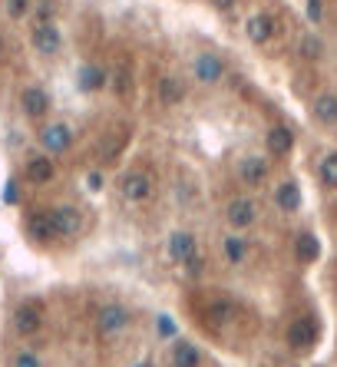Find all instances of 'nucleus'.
<instances>
[{
	"label": "nucleus",
	"instance_id": "16",
	"mask_svg": "<svg viewBox=\"0 0 337 367\" xmlns=\"http://www.w3.org/2000/svg\"><path fill=\"white\" fill-rule=\"evenodd\" d=\"M23 175H27V182H33V185H47L50 179L57 175V165H53L50 155H33V159H27V165H23Z\"/></svg>",
	"mask_w": 337,
	"mask_h": 367
},
{
	"label": "nucleus",
	"instance_id": "4",
	"mask_svg": "<svg viewBox=\"0 0 337 367\" xmlns=\"http://www.w3.org/2000/svg\"><path fill=\"white\" fill-rule=\"evenodd\" d=\"M119 195L133 205L149 202V195H153V179H149V172H143V169L123 172V179H119Z\"/></svg>",
	"mask_w": 337,
	"mask_h": 367
},
{
	"label": "nucleus",
	"instance_id": "23",
	"mask_svg": "<svg viewBox=\"0 0 337 367\" xmlns=\"http://www.w3.org/2000/svg\"><path fill=\"white\" fill-rule=\"evenodd\" d=\"M155 97L162 99L165 106H175V103H182L185 99V87L175 77H162L159 80V87H155Z\"/></svg>",
	"mask_w": 337,
	"mask_h": 367
},
{
	"label": "nucleus",
	"instance_id": "18",
	"mask_svg": "<svg viewBox=\"0 0 337 367\" xmlns=\"http://www.w3.org/2000/svg\"><path fill=\"white\" fill-rule=\"evenodd\" d=\"M265 146H268L271 155H288L291 146H294V133H291L288 126H271L268 129V139H265Z\"/></svg>",
	"mask_w": 337,
	"mask_h": 367
},
{
	"label": "nucleus",
	"instance_id": "13",
	"mask_svg": "<svg viewBox=\"0 0 337 367\" xmlns=\"http://www.w3.org/2000/svg\"><path fill=\"white\" fill-rule=\"evenodd\" d=\"M27 235L37 245L57 242V229H53V219H50V212H33V215H30V219H27Z\"/></svg>",
	"mask_w": 337,
	"mask_h": 367
},
{
	"label": "nucleus",
	"instance_id": "28",
	"mask_svg": "<svg viewBox=\"0 0 337 367\" xmlns=\"http://www.w3.org/2000/svg\"><path fill=\"white\" fill-rule=\"evenodd\" d=\"M301 53L308 60H318L321 53H324V43H321L318 37H301Z\"/></svg>",
	"mask_w": 337,
	"mask_h": 367
},
{
	"label": "nucleus",
	"instance_id": "36",
	"mask_svg": "<svg viewBox=\"0 0 337 367\" xmlns=\"http://www.w3.org/2000/svg\"><path fill=\"white\" fill-rule=\"evenodd\" d=\"M136 367H155V364H149V361H139V364H136Z\"/></svg>",
	"mask_w": 337,
	"mask_h": 367
},
{
	"label": "nucleus",
	"instance_id": "33",
	"mask_svg": "<svg viewBox=\"0 0 337 367\" xmlns=\"http://www.w3.org/2000/svg\"><path fill=\"white\" fill-rule=\"evenodd\" d=\"M182 271L189 275V278H195V275H202V255H195L192 261H185L182 265Z\"/></svg>",
	"mask_w": 337,
	"mask_h": 367
},
{
	"label": "nucleus",
	"instance_id": "34",
	"mask_svg": "<svg viewBox=\"0 0 337 367\" xmlns=\"http://www.w3.org/2000/svg\"><path fill=\"white\" fill-rule=\"evenodd\" d=\"M87 189H89V192H99V189H103V175H99V172H89V175H87Z\"/></svg>",
	"mask_w": 337,
	"mask_h": 367
},
{
	"label": "nucleus",
	"instance_id": "21",
	"mask_svg": "<svg viewBox=\"0 0 337 367\" xmlns=\"http://www.w3.org/2000/svg\"><path fill=\"white\" fill-rule=\"evenodd\" d=\"M311 113H314V119L324 126H337V97L334 93H321V97H314V103H311Z\"/></svg>",
	"mask_w": 337,
	"mask_h": 367
},
{
	"label": "nucleus",
	"instance_id": "32",
	"mask_svg": "<svg viewBox=\"0 0 337 367\" xmlns=\"http://www.w3.org/2000/svg\"><path fill=\"white\" fill-rule=\"evenodd\" d=\"M4 202H7V205H17V202H20V189H17V179H10V182L4 185Z\"/></svg>",
	"mask_w": 337,
	"mask_h": 367
},
{
	"label": "nucleus",
	"instance_id": "2",
	"mask_svg": "<svg viewBox=\"0 0 337 367\" xmlns=\"http://www.w3.org/2000/svg\"><path fill=\"white\" fill-rule=\"evenodd\" d=\"M318 338H321V328H318V318H314V314H298V318L288 324V331H284V341H288V348H294V351H311L318 344Z\"/></svg>",
	"mask_w": 337,
	"mask_h": 367
},
{
	"label": "nucleus",
	"instance_id": "15",
	"mask_svg": "<svg viewBox=\"0 0 337 367\" xmlns=\"http://www.w3.org/2000/svg\"><path fill=\"white\" fill-rule=\"evenodd\" d=\"M109 73L99 63H83V67L77 70V87L83 89V93H99V89L106 87Z\"/></svg>",
	"mask_w": 337,
	"mask_h": 367
},
{
	"label": "nucleus",
	"instance_id": "9",
	"mask_svg": "<svg viewBox=\"0 0 337 367\" xmlns=\"http://www.w3.org/2000/svg\"><path fill=\"white\" fill-rule=\"evenodd\" d=\"M50 219H53V229H57V239H77L79 229H83V215L73 205H57L50 209Z\"/></svg>",
	"mask_w": 337,
	"mask_h": 367
},
{
	"label": "nucleus",
	"instance_id": "3",
	"mask_svg": "<svg viewBox=\"0 0 337 367\" xmlns=\"http://www.w3.org/2000/svg\"><path fill=\"white\" fill-rule=\"evenodd\" d=\"M43 321H47V314H43V305H40V301H20L17 308H13V331H17L20 338L40 334V331H43Z\"/></svg>",
	"mask_w": 337,
	"mask_h": 367
},
{
	"label": "nucleus",
	"instance_id": "29",
	"mask_svg": "<svg viewBox=\"0 0 337 367\" xmlns=\"http://www.w3.org/2000/svg\"><path fill=\"white\" fill-rule=\"evenodd\" d=\"M53 4H50V0H40L37 4V23H53Z\"/></svg>",
	"mask_w": 337,
	"mask_h": 367
},
{
	"label": "nucleus",
	"instance_id": "24",
	"mask_svg": "<svg viewBox=\"0 0 337 367\" xmlns=\"http://www.w3.org/2000/svg\"><path fill=\"white\" fill-rule=\"evenodd\" d=\"M222 251L231 265H245V258H248V242H245L241 235H228L222 242Z\"/></svg>",
	"mask_w": 337,
	"mask_h": 367
},
{
	"label": "nucleus",
	"instance_id": "17",
	"mask_svg": "<svg viewBox=\"0 0 337 367\" xmlns=\"http://www.w3.org/2000/svg\"><path fill=\"white\" fill-rule=\"evenodd\" d=\"M238 179L245 185H261L268 179V163H265L261 155H245L238 163Z\"/></svg>",
	"mask_w": 337,
	"mask_h": 367
},
{
	"label": "nucleus",
	"instance_id": "14",
	"mask_svg": "<svg viewBox=\"0 0 337 367\" xmlns=\"http://www.w3.org/2000/svg\"><path fill=\"white\" fill-rule=\"evenodd\" d=\"M245 33H248L251 43H268L271 37H275V20H271V13H251L248 20H245Z\"/></svg>",
	"mask_w": 337,
	"mask_h": 367
},
{
	"label": "nucleus",
	"instance_id": "8",
	"mask_svg": "<svg viewBox=\"0 0 337 367\" xmlns=\"http://www.w3.org/2000/svg\"><path fill=\"white\" fill-rule=\"evenodd\" d=\"M30 43H33V50H37L40 57H57L60 50H63V33H60L57 23H37Z\"/></svg>",
	"mask_w": 337,
	"mask_h": 367
},
{
	"label": "nucleus",
	"instance_id": "30",
	"mask_svg": "<svg viewBox=\"0 0 337 367\" xmlns=\"http://www.w3.org/2000/svg\"><path fill=\"white\" fill-rule=\"evenodd\" d=\"M155 324H159V334H162V338H175V321L169 318V314H159Z\"/></svg>",
	"mask_w": 337,
	"mask_h": 367
},
{
	"label": "nucleus",
	"instance_id": "27",
	"mask_svg": "<svg viewBox=\"0 0 337 367\" xmlns=\"http://www.w3.org/2000/svg\"><path fill=\"white\" fill-rule=\"evenodd\" d=\"M4 10L10 20H23L30 13V0H4Z\"/></svg>",
	"mask_w": 337,
	"mask_h": 367
},
{
	"label": "nucleus",
	"instance_id": "22",
	"mask_svg": "<svg viewBox=\"0 0 337 367\" xmlns=\"http://www.w3.org/2000/svg\"><path fill=\"white\" fill-rule=\"evenodd\" d=\"M294 255H298L301 265H314L321 255V242L314 232H301L298 239H294Z\"/></svg>",
	"mask_w": 337,
	"mask_h": 367
},
{
	"label": "nucleus",
	"instance_id": "10",
	"mask_svg": "<svg viewBox=\"0 0 337 367\" xmlns=\"http://www.w3.org/2000/svg\"><path fill=\"white\" fill-rule=\"evenodd\" d=\"M165 251H169V258H172L175 265H185V261H192L195 255H199V242H195L192 232L179 229V232L169 235V245H165Z\"/></svg>",
	"mask_w": 337,
	"mask_h": 367
},
{
	"label": "nucleus",
	"instance_id": "12",
	"mask_svg": "<svg viewBox=\"0 0 337 367\" xmlns=\"http://www.w3.org/2000/svg\"><path fill=\"white\" fill-rule=\"evenodd\" d=\"M192 70H195V80H199V83H209V87L225 77V63H222V57H215V53H199Z\"/></svg>",
	"mask_w": 337,
	"mask_h": 367
},
{
	"label": "nucleus",
	"instance_id": "31",
	"mask_svg": "<svg viewBox=\"0 0 337 367\" xmlns=\"http://www.w3.org/2000/svg\"><path fill=\"white\" fill-rule=\"evenodd\" d=\"M308 20L311 23H321V20H324V0H308Z\"/></svg>",
	"mask_w": 337,
	"mask_h": 367
},
{
	"label": "nucleus",
	"instance_id": "6",
	"mask_svg": "<svg viewBox=\"0 0 337 367\" xmlns=\"http://www.w3.org/2000/svg\"><path fill=\"white\" fill-rule=\"evenodd\" d=\"M235 318H238V305H235L231 298H212L202 308V321L209 324V328H215V331L235 324Z\"/></svg>",
	"mask_w": 337,
	"mask_h": 367
},
{
	"label": "nucleus",
	"instance_id": "5",
	"mask_svg": "<svg viewBox=\"0 0 337 367\" xmlns=\"http://www.w3.org/2000/svg\"><path fill=\"white\" fill-rule=\"evenodd\" d=\"M225 222H228L235 232H241V229H251V225L258 222V205H255V199H248V195L231 199V202L225 205Z\"/></svg>",
	"mask_w": 337,
	"mask_h": 367
},
{
	"label": "nucleus",
	"instance_id": "35",
	"mask_svg": "<svg viewBox=\"0 0 337 367\" xmlns=\"http://www.w3.org/2000/svg\"><path fill=\"white\" fill-rule=\"evenodd\" d=\"M212 4H215L219 10H231V7H235V0H212Z\"/></svg>",
	"mask_w": 337,
	"mask_h": 367
},
{
	"label": "nucleus",
	"instance_id": "26",
	"mask_svg": "<svg viewBox=\"0 0 337 367\" xmlns=\"http://www.w3.org/2000/svg\"><path fill=\"white\" fill-rule=\"evenodd\" d=\"M10 367H43V361H40V354H37V351L23 348V351H17V354H13V361H10Z\"/></svg>",
	"mask_w": 337,
	"mask_h": 367
},
{
	"label": "nucleus",
	"instance_id": "25",
	"mask_svg": "<svg viewBox=\"0 0 337 367\" xmlns=\"http://www.w3.org/2000/svg\"><path fill=\"white\" fill-rule=\"evenodd\" d=\"M318 172H321V182L328 185V189H337V149L321 159V169H318Z\"/></svg>",
	"mask_w": 337,
	"mask_h": 367
},
{
	"label": "nucleus",
	"instance_id": "11",
	"mask_svg": "<svg viewBox=\"0 0 337 367\" xmlns=\"http://www.w3.org/2000/svg\"><path fill=\"white\" fill-rule=\"evenodd\" d=\"M20 109L27 119H43L50 113V93L43 87H27L20 93Z\"/></svg>",
	"mask_w": 337,
	"mask_h": 367
},
{
	"label": "nucleus",
	"instance_id": "20",
	"mask_svg": "<svg viewBox=\"0 0 337 367\" xmlns=\"http://www.w3.org/2000/svg\"><path fill=\"white\" fill-rule=\"evenodd\" d=\"M169 354H172V367H199L202 364V351L195 348L192 341H175Z\"/></svg>",
	"mask_w": 337,
	"mask_h": 367
},
{
	"label": "nucleus",
	"instance_id": "7",
	"mask_svg": "<svg viewBox=\"0 0 337 367\" xmlns=\"http://www.w3.org/2000/svg\"><path fill=\"white\" fill-rule=\"evenodd\" d=\"M40 146L47 149V155H63L73 146V129L67 123H47L40 129Z\"/></svg>",
	"mask_w": 337,
	"mask_h": 367
},
{
	"label": "nucleus",
	"instance_id": "1",
	"mask_svg": "<svg viewBox=\"0 0 337 367\" xmlns=\"http://www.w3.org/2000/svg\"><path fill=\"white\" fill-rule=\"evenodd\" d=\"M129 324H133V311L126 308V305H119V301H106V305L96 311V331L103 338L123 334Z\"/></svg>",
	"mask_w": 337,
	"mask_h": 367
},
{
	"label": "nucleus",
	"instance_id": "19",
	"mask_svg": "<svg viewBox=\"0 0 337 367\" xmlns=\"http://www.w3.org/2000/svg\"><path fill=\"white\" fill-rule=\"evenodd\" d=\"M275 202H278L281 212H298L301 209V185L294 182V179L281 182L278 189H275Z\"/></svg>",
	"mask_w": 337,
	"mask_h": 367
}]
</instances>
